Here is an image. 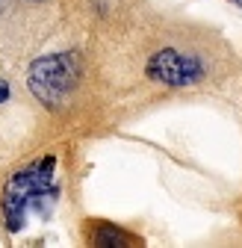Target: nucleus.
Wrapping results in <instances>:
<instances>
[{
	"mask_svg": "<svg viewBox=\"0 0 242 248\" xmlns=\"http://www.w3.org/2000/svg\"><path fill=\"white\" fill-rule=\"evenodd\" d=\"M59 195L56 186V160L45 157L30 163L27 169L15 171L6 186H3V198H0V210H3V222L9 233H18L27 225L30 213L47 216L53 201Z\"/></svg>",
	"mask_w": 242,
	"mask_h": 248,
	"instance_id": "obj_1",
	"label": "nucleus"
},
{
	"mask_svg": "<svg viewBox=\"0 0 242 248\" xmlns=\"http://www.w3.org/2000/svg\"><path fill=\"white\" fill-rule=\"evenodd\" d=\"M36 3H42V0H36Z\"/></svg>",
	"mask_w": 242,
	"mask_h": 248,
	"instance_id": "obj_6",
	"label": "nucleus"
},
{
	"mask_svg": "<svg viewBox=\"0 0 242 248\" xmlns=\"http://www.w3.org/2000/svg\"><path fill=\"white\" fill-rule=\"evenodd\" d=\"M92 242L95 245H136L139 239L127 231H121V228H112V225H101L95 233H92Z\"/></svg>",
	"mask_w": 242,
	"mask_h": 248,
	"instance_id": "obj_4",
	"label": "nucleus"
},
{
	"mask_svg": "<svg viewBox=\"0 0 242 248\" xmlns=\"http://www.w3.org/2000/svg\"><path fill=\"white\" fill-rule=\"evenodd\" d=\"M148 80L163 83V86H195L198 80H204L207 68L204 62L192 53H180L174 47H163L154 56L148 59V68H145Z\"/></svg>",
	"mask_w": 242,
	"mask_h": 248,
	"instance_id": "obj_3",
	"label": "nucleus"
},
{
	"mask_svg": "<svg viewBox=\"0 0 242 248\" xmlns=\"http://www.w3.org/2000/svg\"><path fill=\"white\" fill-rule=\"evenodd\" d=\"M6 98H9V83H6V80H0V104H3Z\"/></svg>",
	"mask_w": 242,
	"mask_h": 248,
	"instance_id": "obj_5",
	"label": "nucleus"
},
{
	"mask_svg": "<svg viewBox=\"0 0 242 248\" xmlns=\"http://www.w3.org/2000/svg\"><path fill=\"white\" fill-rule=\"evenodd\" d=\"M80 74H83V65H80L77 53H50V56H39L30 65L27 86L39 104L59 109L77 89Z\"/></svg>",
	"mask_w": 242,
	"mask_h": 248,
	"instance_id": "obj_2",
	"label": "nucleus"
}]
</instances>
